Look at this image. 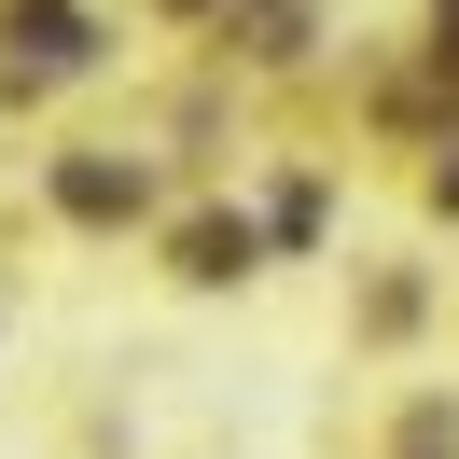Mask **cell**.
I'll return each mask as SVG.
<instances>
[{"label":"cell","instance_id":"obj_1","mask_svg":"<svg viewBox=\"0 0 459 459\" xmlns=\"http://www.w3.org/2000/svg\"><path fill=\"white\" fill-rule=\"evenodd\" d=\"M14 42H29L42 70H70V56H84V14H70V0H29V14H14Z\"/></svg>","mask_w":459,"mask_h":459}]
</instances>
